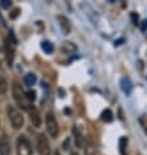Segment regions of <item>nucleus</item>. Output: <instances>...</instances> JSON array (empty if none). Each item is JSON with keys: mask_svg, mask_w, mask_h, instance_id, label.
I'll list each match as a JSON object with an SVG mask.
<instances>
[{"mask_svg": "<svg viewBox=\"0 0 147 155\" xmlns=\"http://www.w3.org/2000/svg\"><path fill=\"white\" fill-rule=\"evenodd\" d=\"M8 116H9L12 127H13L15 129H20L24 125V116L20 111H17L15 107H12V106L8 107Z\"/></svg>", "mask_w": 147, "mask_h": 155, "instance_id": "obj_1", "label": "nucleus"}, {"mask_svg": "<svg viewBox=\"0 0 147 155\" xmlns=\"http://www.w3.org/2000/svg\"><path fill=\"white\" fill-rule=\"evenodd\" d=\"M46 127H47V130H48L51 137L56 138V137L59 136V125H57V121H56L52 112H48L46 115Z\"/></svg>", "mask_w": 147, "mask_h": 155, "instance_id": "obj_2", "label": "nucleus"}, {"mask_svg": "<svg viewBox=\"0 0 147 155\" xmlns=\"http://www.w3.org/2000/svg\"><path fill=\"white\" fill-rule=\"evenodd\" d=\"M37 150H38V154L39 155H50L51 154L50 142L43 133H41V134L37 137Z\"/></svg>", "mask_w": 147, "mask_h": 155, "instance_id": "obj_3", "label": "nucleus"}, {"mask_svg": "<svg viewBox=\"0 0 147 155\" xmlns=\"http://www.w3.org/2000/svg\"><path fill=\"white\" fill-rule=\"evenodd\" d=\"M17 155H33L31 145L24 136H20L17 140Z\"/></svg>", "mask_w": 147, "mask_h": 155, "instance_id": "obj_4", "label": "nucleus"}, {"mask_svg": "<svg viewBox=\"0 0 147 155\" xmlns=\"http://www.w3.org/2000/svg\"><path fill=\"white\" fill-rule=\"evenodd\" d=\"M13 98L16 99V102L18 103V106L21 108H25V110H29L30 107H28V104L25 103V99H26V93H24L22 87L18 85V84H15L13 85ZM28 101V99H26Z\"/></svg>", "mask_w": 147, "mask_h": 155, "instance_id": "obj_5", "label": "nucleus"}, {"mask_svg": "<svg viewBox=\"0 0 147 155\" xmlns=\"http://www.w3.org/2000/svg\"><path fill=\"white\" fill-rule=\"evenodd\" d=\"M0 155H11V142L7 134L0 137Z\"/></svg>", "mask_w": 147, "mask_h": 155, "instance_id": "obj_6", "label": "nucleus"}, {"mask_svg": "<svg viewBox=\"0 0 147 155\" xmlns=\"http://www.w3.org/2000/svg\"><path fill=\"white\" fill-rule=\"evenodd\" d=\"M28 111H29L30 120H31L33 125H34V127H37V128H39V127H41V124H42V119H41V114H39V111H38V110L35 108V107H30V108H29Z\"/></svg>", "mask_w": 147, "mask_h": 155, "instance_id": "obj_7", "label": "nucleus"}, {"mask_svg": "<svg viewBox=\"0 0 147 155\" xmlns=\"http://www.w3.org/2000/svg\"><path fill=\"white\" fill-rule=\"evenodd\" d=\"M57 21H59V25H60V28H61L64 34H69V33H70L72 25H70L69 20L65 16H57Z\"/></svg>", "mask_w": 147, "mask_h": 155, "instance_id": "obj_8", "label": "nucleus"}, {"mask_svg": "<svg viewBox=\"0 0 147 155\" xmlns=\"http://www.w3.org/2000/svg\"><path fill=\"white\" fill-rule=\"evenodd\" d=\"M121 90L126 94V95H130V93H132V90H133V84H132V81L130 78H128V77H124L122 80H121Z\"/></svg>", "mask_w": 147, "mask_h": 155, "instance_id": "obj_9", "label": "nucleus"}, {"mask_svg": "<svg viewBox=\"0 0 147 155\" xmlns=\"http://www.w3.org/2000/svg\"><path fill=\"white\" fill-rule=\"evenodd\" d=\"M72 132H73V137H74L76 146L77 147H82V145H83V137H82V133L78 129V127H73Z\"/></svg>", "mask_w": 147, "mask_h": 155, "instance_id": "obj_10", "label": "nucleus"}, {"mask_svg": "<svg viewBox=\"0 0 147 155\" xmlns=\"http://www.w3.org/2000/svg\"><path fill=\"white\" fill-rule=\"evenodd\" d=\"M5 58H7V63L8 65L12 67V63H13V59H15V50L9 46V43H5Z\"/></svg>", "mask_w": 147, "mask_h": 155, "instance_id": "obj_11", "label": "nucleus"}, {"mask_svg": "<svg viewBox=\"0 0 147 155\" xmlns=\"http://www.w3.org/2000/svg\"><path fill=\"white\" fill-rule=\"evenodd\" d=\"M24 81H25V85L26 86H33L37 82V76L33 74V73H28V74H25Z\"/></svg>", "mask_w": 147, "mask_h": 155, "instance_id": "obj_12", "label": "nucleus"}, {"mask_svg": "<svg viewBox=\"0 0 147 155\" xmlns=\"http://www.w3.org/2000/svg\"><path fill=\"white\" fill-rule=\"evenodd\" d=\"M119 146H120V154L126 155V147H128V138L126 137H121L120 141H119Z\"/></svg>", "mask_w": 147, "mask_h": 155, "instance_id": "obj_13", "label": "nucleus"}, {"mask_svg": "<svg viewBox=\"0 0 147 155\" xmlns=\"http://www.w3.org/2000/svg\"><path fill=\"white\" fill-rule=\"evenodd\" d=\"M41 47H42V50L44 51L46 54H52L54 52V46H52V43L48 42V41H43L41 43Z\"/></svg>", "mask_w": 147, "mask_h": 155, "instance_id": "obj_14", "label": "nucleus"}, {"mask_svg": "<svg viewBox=\"0 0 147 155\" xmlns=\"http://www.w3.org/2000/svg\"><path fill=\"white\" fill-rule=\"evenodd\" d=\"M85 154L86 155H95V147H94V143L91 140H87V142H86L85 145Z\"/></svg>", "mask_w": 147, "mask_h": 155, "instance_id": "obj_15", "label": "nucleus"}, {"mask_svg": "<svg viewBox=\"0 0 147 155\" xmlns=\"http://www.w3.org/2000/svg\"><path fill=\"white\" fill-rule=\"evenodd\" d=\"M102 120L106 123H111L113 120V114H112V111L109 108H107L102 112Z\"/></svg>", "mask_w": 147, "mask_h": 155, "instance_id": "obj_16", "label": "nucleus"}, {"mask_svg": "<svg viewBox=\"0 0 147 155\" xmlns=\"http://www.w3.org/2000/svg\"><path fill=\"white\" fill-rule=\"evenodd\" d=\"M8 90V84L5 78H3V77H0V94H5Z\"/></svg>", "mask_w": 147, "mask_h": 155, "instance_id": "obj_17", "label": "nucleus"}, {"mask_svg": "<svg viewBox=\"0 0 147 155\" xmlns=\"http://www.w3.org/2000/svg\"><path fill=\"white\" fill-rule=\"evenodd\" d=\"M26 99L29 102H34L37 99V93L34 91V90H29V91L26 93Z\"/></svg>", "mask_w": 147, "mask_h": 155, "instance_id": "obj_18", "label": "nucleus"}, {"mask_svg": "<svg viewBox=\"0 0 147 155\" xmlns=\"http://www.w3.org/2000/svg\"><path fill=\"white\" fill-rule=\"evenodd\" d=\"M67 50L74 51V50H76V46L70 45V42H64V45H63V51H67Z\"/></svg>", "mask_w": 147, "mask_h": 155, "instance_id": "obj_19", "label": "nucleus"}, {"mask_svg": "<svg viewBox=\"0 0 147 155\" xmlns=\"http://www.w3.org/2000/svg\"><path fill=\"white\" fill-rule=\"evenodd\" d=\"M0 5H2V8H4V9H7V8H9L12 5V2L11 0H2V2H0Z\"/></svg>", "mask_w": 147, "mask_h": 155, "instance_id": "obj_20", "label": "nucleus"}, {"mask_svg": "<svg viewBox=\"0 0 147 155\" xmlns=\"http://www.w3.org/2000/svg\"><path fill=\"white\" fill-rule=\"evenodd\" d=\"M139 123L142 124V127H143L145 132L147 133V119H146V117H141V119H139Z\"/></svg>", "mask_w": 147, "mask_h": 155, "instance_id": "obj_21", "label": "nucleus"}, {"mask_svg": "<svg viewBox=\"0 0 147 155\" xmlns=\"http://www.w3.org/2000/svg\"><path fill=\"white\" fill-rule=\"evenodd\" d=\"M18 15H20V9L18 8H16V9L13 11V13H11V18H16Z\"/></svg>", "mask_w": 147, "mask_h": 155, "instance_id": "obj_22", "label": "nucleus"}, {"mask_svg": "<svg viewBox=\"0 0 147 155\" xmlns=\"http://www.w3.org/2000/svg\"><path fill=\"white\" fill-rule=\"evenodd\" d=\"M69 142H70V138H67L65 142L63 143V149H64V150H68V149H69Z\"/></svg>", "mask_w": 147, "mask_h": 155, "instance_id": "obj_23", "label": "nucleus"}, {"mask_svg": "<svg viewBox=\"0 0 147 155\" xmlns=\"http://www.w3.org/2000/svg\"><path fill=\"white\" fill-rule=\"evenodd\" d=\"M11 42L13 43V45H16V42H17V41H16V38H15V35H13V33H12V31L9 33V43H11Z\"/></svg>", "mask_w": 147, "mask_h": 155, "instance_id": "obj_24", "label": "nucleus"}, {"mask_svg": "<svg viewBox=\"0 0 147 155\" xmlns=\"http://www.w3.org/2000/svg\"><path fill=\"white\" fill-rule=\"evenodd\" d=\"M132 18H133V21H134V24H138V16L136 15V13H132Z\"/></svg>", "mask_w": 147, "mask_h": 155, "instance_id": "obj_25", "label": "nucleus"}, {"mask_svg": "<svg viewBox=\"0 0 147 155\" xmlns=\"http://www.w3.org/2000/svg\"><path fill=\"white\" fill-rule=\"evenodd\" d=\"M141 29H142V31H145V30L147 29V20H145V21H143V24H142Z\"/></svg>", "mask_w": 147, "mask_h": 155, "instance_id": "obj_26", "label": "nucleus"}, {"mask_svg": "<svg viewBox=\"0 0 147 155\" xmlns=\"http://www.w3.org/2000/svg\"><path fill=\"white\" fill-rule=\"evenodd\" d=\"M54 155H60V153H59V151H55V154H54Z\"/></svg>", "mask_w": 147, "mask_h": 155, "instance_id": "obj_27", "label": "nucleus"}, {"mask_svg": "<svg viewBox=\"0 0 147 155\" xmlns=\"http://www.w3.org/2000/svg\"><path fill=\"white\" fill-rule=\"evenodd\" d=\"M72 155H78V154H76V153H72Z\"/></svg>", "mask_w": 147, "mask_h": 155, "instance_id": "obj_28", "label": "nucleus"}]
</instances>
